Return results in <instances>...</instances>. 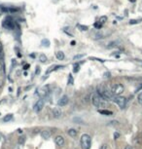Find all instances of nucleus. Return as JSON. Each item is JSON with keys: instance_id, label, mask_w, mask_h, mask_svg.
Here are the masks:
<instances>
[{"instance_id": "nucleus-14", "label": "nucleus", "mask_w": 142, "mask_h": 149, "mask_svg": "<svg viewBox=\"0 0 142 149\" xmlns=\"http://www.w3.org/2000/svg\"><path fill=\"white\" fill-rule=\"evenodd\" d=\"M67 133H68V135L74 137V136L77 135V131H76L75 129H69V130L67 131Z\"/></svg>"}, {"instance_id": "nucleus-29", "label": "nucleus", "mask_w": 142, "mask_h": 149, "mask_svg": "<svg viewBox=\"0 0 142 149\" xmlns=\"http://www.w3.org/2000/svg\"><path fill=\"white\" fill-rule=\"evenodd\" d=\"M110 77H111L110 72H105L104 73V78H110Z\"/></svg>"}, {"instance_id": "nucleus-13", "label": "nucleus", "mask_w": 142, "mask_h": 149, "mask_svg": "<svg viewBox=\"0 0 142 149\" xmlns=\"http://www.w3.org/2000/svg\"><path fill=\"white\" fill-rule=\"evenodd\" d=\"M55 57L58 60H62V59H64V53L61 51H58L55 53Z\"/></svg>"}, {"instance_id": "nucleus-7", "label": "nucleus", "mask_w": 142, "mask_h": 149, "mask_svg": "<svg viewBox=\"0 0 142 149\" xmlns=\"http://www.w3.org/2000/svg\"><path fill=\"white\" fill-rule=\"evenodd\" d=\"M68 101H69V99H68V97L67 96H62L59 99H58V101H57V105L58 106H65L67 103H68Z\"/></svg>"}, {"instance_id": "nucleus-34", "label": "nucleus", "mask_w": 142, "mask_h": 149, "mask_svg": "<svg viewBox=\"0 0 142 149\" xmlns=\"http://www.w3.org/2000/svg\"><path fill=\"white\" fill-rule=\"evenodd\" d=\"M28 67H29V64H25V65H24V70H26V69H28Z\"/></svg>"}, {"instance_id": "nucleus-20", "label": "nucleus", "mask_w": 142, "mask_h": 149, "mask_svg": "<svg viewBox=\"0 0 142 149\" xmlns=\"http://www.w3.org/2000/svg\"><path fill=\"white\" fill-rule=\"evenodd\" d=\"M13 119V115L12 114H8L7 116H5L4 118H3V121L4 122H9V121H11Z\"/></svg>"}, {"instance_id": "nucleus-31", "label": "nucleus", "mask_w": 142, "mask_h": 149, "mask_svg": "<svg viewBox=\"0 0 142 149\" xmlns=\"http://www.w3.org/2000/svg\"><path fill=\"white\" fill-rule=\"evenodd\" d=\"M138 23H139V21H136V20H131V21L129 22L130 25H134V24H138Z\"/></svg>"}, {"instance_id": "nucleus-26", "label": "nucleus", "mask_w": 142, "mask_h": 149, "mask_svg": "<svg viewBox=\"0 0 142 149\" xmlns=\"http://www.w3.org/2000/svg\"><path fill=\"white\" fill-rule=\"evenodd\" d=\"M79 70H80V65H79V64H74V69H73V71H74L75 73H77Z\"/></svg>"}, {"instance_id": "nucleus-2", "label": "nucleus", "mask_w": 142, "mask_h": 149, "mask_svg": "<svg viewBox=\"0 0 142 149\" xmlns=\"http://www.w3.org/2000/svg\"><path fill=\"white\" fill-rule=\"evenodd\" d=\"M80 143L82 146V149H90L91 148V143H92V138L89 134L85 133L81 136Z\"/></svg>"}, {"instance_id": "nucleus-16", "label": "nucleus", "mask_w": 142, "mask_h": 149, "mask_svg": "<svg viewBox=\"0 0 142 149\" xmlns=\"http://www.w3.org/2000/svg\"><path fill=\"white\" fill-rule=\"evenodd\" d=\"M77 28L79 29V30H81V31H87L88 29H89V27L87 26V25H80V24H77Z\"/></svg>"}, {"instance_id": "nucleus-18", "label": "nucleus", "mask_w": 142, "mask_h": 149, "mask_svg": "<svg viewBox=\"0 0 142 149\" xmlns=\"http://www.w3.org/2000/svg\"><path fill=\"white\" fill-rule=\"evenodd\" d=\"M39 60L41 61V62H46L47 60H48V58H47V57H46V55H44V54H41L40 56H39Z\"/></svg>"}, {"instance_id": "nucleus-25", "label": "nucleus", "mask_w": 142, "mask_h": 149, "mask_svg": "<svg viewBox=\"0 0 142 149\" xmlns=\"http://www.w3.org/2000/svg\"><path fill=\"white\" fill-rule=\"evenodd\" d=\"M18 141H19L20 144H23V143H24V141H25V137H24V136H20Z\"/></svg>"}, {"instance_id": "nucleus-4", "label": "nucleus", "mask_w": 142, "mask_h": 149, "mask_svg": "<svg viewBox=\"0 0 142 149\" xmlns=\"http://www.w3.org/2000/svg\"><path fill=\"white\" fill-rule=\"evenodd\" d=\"M15 25H16V24H15L14 20L12 18H10V17L6 18L4 20V22H3V26L5 28H7V29H11V30L15 29Z\"/></svg>"}, {"instance_id": "nucleus-8", "label": "nucleus", "mask_w": 142, "mask_h": 149, "mask_svg": "<svg viewBox=\"0 0 142 149\" xmlns=\"http://www.w3.org/2000/svg\"><path fill=\"white\" fill-rule=\"evenodd\" d=\"M37 92H38V95H39L41 98H44V97H46V96L48 95V93H49V88H48V87H42V88H40Z\"/></svg>"}, {"instance_id": "nucleus-11", "label": "nucleus", "mask_w": 142, "mask_h": 149, "mask_svg": "<svg viewBox=\"0 0 142 149\" xmlns=\"http://www.w3.org/2000/svg\"><path fill=\"white\" fill-rule=\"evenodd\" d=\"M51 135H52V132L50 131H48V130H45V131L41 132V136L43 138H45V139H49L51 137Z\"/></svg>"}, {"instance_id": "nucleus-1", "label": "nucleus", "mask_w": 142, "mask_h": 149, "mask_svg": "<svg viewBox=\"0 0 142 149\" xmlns=\"http://www.w3.org/2000/svg\"><path fill=\"white\" fill-rule=\"evenodd\" d=\"M92 102H93V104L95 106V107H105L106 105H107V103H106V101L96 93V94H95L93 97H92Z\"/></svg>"}, {"instance_id": "nucleus-3", "label": "nucleus", "mask_w": 142, "mask_h": 149, "mask_svg": "<svg viewBox=\"0 0 142 149\" xmlns=\"http://www.w3.org/2000/svg\"><path fill=\"white\" fill-rule=\"evenodd\" d=\"M113 100L117 103V105H118L120 108H125V107H126V98L121 97V96H116V97L113 98Z\"/></svg>"}, {"instance_id": "nucleus-37", "label": "nucleus", "mask_w": 142, "mask_h": 149, "mask_svg": "<svg viewBox=\"0 0 142 149\" xmlns=\"http://www.w3.org/2000/svg\"><path fill=\"white\" fill-rule=\"evenodd\" d=\"M0 139H1V137H0Z\"/></svg>"}, {"instance_id": "nucleus-27", "label": "nucleus", "mask_w": 142, "mask_h": 149, "mask_svg": "<svg viewBox=\"0 0 142 149\" xmlns=\"http://www.w3.org/2000/svg\"><path fill=\"white\" fill-rule=\"evenodd\" d=\"M84 56H85L84 54H81V55H76V56H74V58H74V59H80V58H82Z\"/></svg>"}, {"instance_id": "nucleus-35", "label": "nucleus", "mask_w": 142, "mask_h": 149, "mask_svg": "<svg viewBox=\"0 0 142 149\" xmlns=\"http://www.w3.org/2000/svg\"><path fill=\"white\" fill-rule=\"evenodd\" d=\"M124 149H132V148H131V146H130V145H126V146L124 148Z\"/></svg>"}, {"instance_id": "nucleus-12", "label": "nucleus", "mask_w": 142, "mask_h": 149, "mask_svg": "<svg viewBox=\"0 0 142 149\" xmlns=\"http://www.w3.org/2000/svg\"><path fill=\"white\" fill-rule=\"evenodd\" d=\"M53 116H54V118H59L61 116V110L58 107L54 108V110H53Z\"/></svg>"}, {"instance_id": "nucleus-10", "label": "nucleus", "mask_w": 142, "mask_h": 149, "mask_svg": "<svg viewBox=\"0 0 142 149\" xmlns=\"http://www.w3.org/2000/svg\"><path fill=\"white\" fill-rule=\"evenodd\" d=\"M1 11L3 12H6V13H15V12H18L19 9L17 8H12V7H0Z\"/></svg>"}, {"instance_id": "nucleus-23", "label": "nucleus", "mask_w": 142, "mask_h": 149, "mask_svg": "<svg viewBox=\"0 0 142 149\" xmlns=\"http://www.w3.org/2000/svg\"><path fill=\"white\" fill-rule=\"evenodd\" d=\"M137 101H138V103L140 105H142V92L138 94V96H137Z\"/></svg>"}, {"instance_id": "nucleus-17", "label": "nucleus", "mask_w": 142, "mask_h": 149, "mask_svg": "<svg viewBox=\"0 0 142 149\" xmlns=\"http://www.w3.org/2000/svg\"><path fill=\"white\" fill-rule=\"evenodd\" d=\"M104 34L103 33H101V32H98V33H95V35H94V39H101V38H104Z\"/></svg>"}, {"instance_id": "nucleus-21", "label": "nucleus", "mask_w": 142, "mask_h": 149, "mask_svg": "<svg viewBox=\"0 0 142 149\" xmlns=\"http://www.w3.org/2000/svg\"><path fill=\"white\" fill-rule=\"evenodd\" d=\"M106 22H107V17H106V16H102V17L99 18V22H98V23H100L101 25L105 24Z\"/></svg>"}, {"instance_id": "nucleus-32", "label": "nucleus", "mask_w": 142, "mask_h": 149, "mask_svg": "<svg viewBox=\"0 0 142 149\" xmlns=\"http://www.w3.org/2000/svg\"><path fill=\"white\" fill-rule=\"evenodd\" d=\"M40 72H41V69H40L39 66H37L36 67V70H35V74H40Z\"/></svg>"}, {"instance_id": "nucleus-19", "label": "nucleus", "mask_w": 142, "mask_h": 149, "mask_svg": "<svg viewBox=\"0 0 142 149\" xmlns=\"http://www.w3.org/2000/svg\"><path fill=\"white\" fill-rule=\"evenodd\" d=\"M74 84V79H73V76L69 74L68 75V85H73Z\"/></svg>"}, {"instance_id": "nucleus-24", "label": "nucleus", "mask_w": 142, "mask_h": 149, "mask_svg": "<svg viewBox=\"0 0 142 149\" xmlns=\"http://www.w3.org/2000/svg\"><path fill=\"white\" fill-rule=\"evenodd\" d=\"M117 46V42H110L109 44H108V46H107V48L108 49H111V48H114V47H116Z\"/></svg>"}, {"instance_id": "nucleus-6", "label": "nucleus", "mask_w": 142, "mask_h": 149, "mask_svg": "<svg viewBox=\"0 0 142 149\" xmlns=\"http://www.w3.org/2000/svg\"><path fill=\"white\" fill-rule=\"evenodd\" d=\"M43 107H44V100L41 99H38L37 102L34 104L33 110H34L35 112H40V111L43 109Z\"/></svg>"}, {"instance_id": "nucleus-33", "label": "nucleus", "mask_w": 142, "mask_h": 149, "mask_svg": "<svg viewBox=\"0 0 142 149\" xmlns=\"http://www.w3.org/2000/svg\"><path fill=\"white\" fill-rule=\"evenodd\" d=\"M99 149H107V145H106V144H102V145L100 146Z\"/></svg>"}, {"instance_id": "nucleus-5", "label": "nucleus", "mask_w": 142, "mask_h": 149, "mask_svg": "<svg viewBox=\"0 0 142 149\" xmlns=\"http://www.w3.org/2000/svg\"><path fill=\"white\" fill-rule=\"evenodd\" d=\"M112 94L116 97V96H120L121 94L124 93V86L122 84H115L113 87H112V90H111Z\"/></svg>"}, {"instance_id": "nucleus-28", "label": "nucleus", "mask_w": 142, "mask_h": 149, "mask_svg": "<svg viewBox=\"0 0 142 149\" xmlns=\"http://www.w3.org/2000/svg\"><path fill=\"white\" fill-rule=\"evenodd\" d=\"M95 27L97 28V29H100V28L102 27V25H101L100 23H95Z\"/></svg>"}, {"instance_id": "nucleus-9", "label": "nucleus", "mask_w": 142, "mask_h": 149, "mask_svg": "<svg viewBox=\"0 0 142 149\" xmlns=\"http://www.w3.org/2000/svg\"><path fill=\"white\" fill-rule=\"evenodd\" d=\"M55 143H56L58 146H63V145H64V142H65L64 137L61 136V135H57V136H55Z\"/></svg>"}, {"instance_id": "nucleus-22", "label": "nucleus", "mask_w": 142, "mask_h": 149, "mask_svg": "<svg viewBox=\"0 0 142 149\" xmlns=\"http://www.w3.org/2000/svg\"><path fill=\"white\" fill-rule=\"evenodd\" d=\"M41 43H42V45L44 47H50V41L48 39H43Z\"/></svg>"}, {"instance_id": "nucleus-30", "label": "nucleus", "mask_w": 142, "mask_h": 149, "mask_svg": "<svg viewBox=\"0 0 142 149\" xmlns=\"http://www.w3.org/2000/svg\"><path fill=\"white\" fill-rule=\"evenodd\" d=\"M119 137H120V133H119V132H114V139H118Z\"/></svg>"}, {"instance_id": "nucleus-36", "label": "nucleus", "mask_w": 142, "mask_h": 149, "mask_svg": "<svg viewBox=\"0 0 142 149\" xmlns=\"http://www.w3.org/2000/svg\"><path fill=\"white\" fill-rule=\"evenodd\" d=\"M71 45L74 46V45H75V41H72V42H71Z\"/></svg>"}, {"instance_id": "nucleus-15", "label": "nucleus", "mask_w": 142, "mask_h": 149, "mask_svg": "<svg viewBox=\"0 0 142 149\" xmlns=\"http://www.w3.org/2000/svg\"><path fill=\"white\" fill-rule=\"evenodd\" d=\"M98 112H99L100 114H103V115H106V116H110V115L113 114L112 111H110V110H106V109H104V110H102V109H98Z\"/></svg>"}]
</instances>
